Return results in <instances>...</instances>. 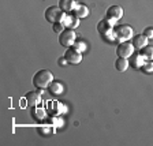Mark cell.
<instances>
[{"label":"cell","mask_w":153,"mask_h":146,"mask_svg":"<svg viewBox=\"0 0 153 146\" xmlns=\"http://www.w3.org/2000/svg\"><path fill=\"white\" fill-rule=\"evenodd\" d=\"M34 87L42 90V89H48L49 85L53 82V74L51 73L49 70H40L33 75L32 79Z\"/></svg>","instance_id":"obj_1"},{"label":"cell","mask_w":153,"mask_h":146,"mask_svg":"<svg viewBox=\"0 0 153 146\" xmlns=\"http://www.w3.org/2000/svg\"><path fill=\"white\" fill-rule=\"evenodd\" d=\"M112 33H114L115 40H118L119 42H123V41H128L130 38H133L134 30L128 25H116L114 27V30H112Z\"/></svg>","instance_id":"obj_2"},{"label":"cell","mask_w":153,"mask_h":146,"mask_svg":"<svg viewBox=\"0 0 153 146\" xmlns=\"http://www.w3.org/2000/svg\"><path fill=\"white\" fill-rule=\"evenodd\" d=\"M64 14L66 13H63V11L59 8V6H51L45 10L44 15L48 22H51L52 25H53V23H57V22H62V21H63Z\"/></svg>","instance_id":"obj_3"},{"label":"cell","mask_w":153,"mask_h":146,"mask_svg":"<svg viewBox=\"0 0 153 146\" xmlns=\"http://www.w3.org/2000/svg\"><path fill=\"white\" fill-rule=\"evenodd\" d=\"M75 32L74 29H64L63 32L59 34V44L63 45L64 48H68V47H73L75 44Z\"/></svg>","instance_id":"obj_4"},{"label":"cell","mask_w":153,"mask_h":146,"mask_svg":"<svg viewBox=\"0 0 153 146\" xmlns=\"http://www.w3.org/2000/svg\"><path fill=\"white\" fill-rule=\"evenodd\" d=\"M63 57L67 60V63L70 64H78L82 62V52L79 49H76L75 47H68L66 48V52H64Z\"/></svg>","instance_id":"obj_5"},{"label":"cell","mask_w":153,"mask_h":146,"mask_svg":"<svg viewBox=\"0 0 153 146\" xmlns=\"http://www.w3.org/2000/svg\"><path fill=\"white\" fill-rule=\"evenodd\" d=\"M115 23H116V21H112V19H108V18L101 19V21L97 23V32H99L102 37L111 34L112 30H114Z\"/></svg>","instance_id":"obj_6"},{"label":"cell","mask_w":153,"mask_h":146,"mask_svg":"<svg viewBox=\"0 0 153 146\" xmlns=\"http://www.w3.org/2000/svg\"><path fill=\"white\" fill-rule=\"evenodd\" d=\"M134 49H135V48L133 47L131 42L123 41L116 47V55H118V57H127L128 59V57L134 53Z\"/></svg>","instance_id":"obj_7"},{"label":"cell","mask_w":153,"mask_h":146,"mask_svg":"<svg viewBox=\"0 0 153 146\" xmlns=\"http://www.w3.org/2000/svg\"><path fill=\"white\" fill-rule=\"evenodd\" d=\"M62 23H63L67 29H75V27L79 26V18L75 16L73 13H66L64 14V16H63Z\"/></svg>","instance_id":"obj_8"},{"label":"cell","mask_w":153,"mask_h":146,"mask_svg":"<svg viewBox=\"0 0 153 146\" xmlns=\"http://www.w3.org/2000/svg\"><path fill=\"white\" fill-rule=\"evenodd\" d=\"M123 16V8L120 6H111L107 10V16L105 18L112 19V21H119Z\"/></svg>","instance_id":"obj_9"},{"label":"cell","mask_w":153,"mask_h":146,"mask_svg":"<svg viewBox=\"0 0 153 146\" xmlns=\"http://www.w3.org/2000/svg\"><path fill=\"white\" fill-rule=\"evenodd\" d=\"M128 62H130V66L134 67V68H142V66L145 64L146 60L143 59V56L140 53V52H138V53L134 52V53L128 57Z\"/></svg>","instance_id":"obj_10"},{"label":"cell","mask_w":153,"mask_h":146,"mask_svg":"<svg viewBox=\"0 0 153 146\" xmlns=\"http://www.w3.org/2000/svg\"><path fill=\"white\" fill-rule=\"evenodd\" d=\"M131 44H133V47L135 48V49H141V48H143L145 45H148V37L145 34H135L133 36V41H131Z\"/></svg>","instance_id":"obj_11"},{"label":"cell","mask_w":153,"mask_h":146,"mask_svg":"<svg viewBox=\"0 0 153 146\" xmlns=\"http://www.w3.org/2000/svg\"><path fill=\"white\" fill-rule=\"evenodd\" d=\"M57 6L63 13H73V10L76 6V1L75 0H59Z\"/></svg>","instance_id":"obj_12"},{"label":"cell","mask_w":153,"mask_h":146,"mask_svg":"<svg viewBox=\"0 0 153 146\" xmlns=\"http://www.w3.org/2000/svg\"><path fill=\"white\" fill-rule=\"evenodd\" d=\"M73 14L75 16H78V18H86V16L89 15V8L85 6V4H79V3H76L75 8L73 10Z\"/></svg>","instance_id":"obj_13"},{"label":"cell","mask_w":153,"mask_h":146,"mask_svg":"<svg viewBox=\"0 0 153 146\" xmlns=\"http://www.w3.org/2000/svg\"><path fill=\"white\" fill-rule=\"evenodd\" d=\"M128 67H130V62H128L127 57H118L115 62V68L120 73H124Z\"/></svg>","instance_id":"obj_14"},{"label":"cell","mask_w":153,"mask_h":146,"mask_svg":"<svg viewBox=\"0 0 153 146\" xmlns=\"http://www.w3.org/2000/svg\"><path fill=\"white\" fill-rule=\"evenodd\" d=\"M25 99H26V101H27L29 105H36L37 102H40L41 96H40L38 92H29V93H26Z\"/></svg>","instance_id":"obj_15"},{"label":"cell","mask_w":153,"mask_h":146,"mask_svg":"<svg viewBox=\"0 0 153 146\" xmlns=\"http://www.w3.org/2000/svg\"><path fill=\"white\" fill-rule=\"evenodd\" d=\"M140 53L143 56L145 60H153V45H145L140 49Z\"/></svg>","instance_id":"obj_16"},{"label":"cell","mask_w":153,"mask_h":146,"mask_svg":"<svg viewBox=\"0 0 153 146\" xmlns=\"http://www.w3.org/2000/svg\"><path fill=\"white\" fill-rule=\"evenodd\" d=\"M49 92H51V94L53 96H57V94H60L62 92H63V85L59 82H52L51 85H49Z\"/></svg>","instance_id":"obj_17"},{"label":"cell","mask_w":153,"mask_h":146,"mask_svg":"<svg viewBox=\"0 0 153 146\" xmlns=\"http://www.w3.org/2000/svg\"><path fill=\"white\" fill-rule=\"evenodd\" d=\"M141 70H142L143 73H146V74L152 73V71H153V60H148V62H145V64L142 66V68H141Z\"/></svg>","instance_id":"obj_18"},{"label":"cell","mask_w":153,"mask_h":146,"mask_svg":"<svg viewBox=\"0 0 153 146\" xmlns=\"http://www.w3.org/2000/svg\"><path fill=\"white\" fill-rule=\"evenodd\" d=\"M64 29H66V26H64V25H63V23H62V22L53 23V32H55V33H59V34H60V33L63 32Z\"/></svg>","instance_id":"obj_19"},{"label":"cell","mask_w":153,"mask_h":146,"mask_svg":"<svg viewBox=\"0 0 153 146\" xmlns=\"http://www.w3.org/2000/svg\"><path fill=\"white\" fill-rule=\"evenodd\" d=\"M143 34L148 37V40H149V38H153V27H146L143 30Z\"/></svg>","instance_id":"obj_20"},{"label":"cell","mask_w":153,"mask_h":146,"mask_svg":"<svg viewBox=\"0 0 153 146\" xmlns=\"http://www.w3.org/2000/svg\"><path fill=\"white\" fill-rule=\"evenodd\" d=\"M74 47H75L76 49L82 51V49H85V42H76V45H74Z\"/></svg>","instance_id":"obj_21"},{"label":"cell","mask_w":153,"mask_h":146,"mask_svg":"<svg viewBox=\"0 0 153 146\" xmlns=\"http://www.w3.org/2000/svg\"><path fill=\"white\" fill-rule=\"evenodd\" d=\"M66 63H67V60L64 57H60V59H59V64H60V66H63V64H66Z\"/></svg>","instance_id":"obj_22"}]
</instances>
